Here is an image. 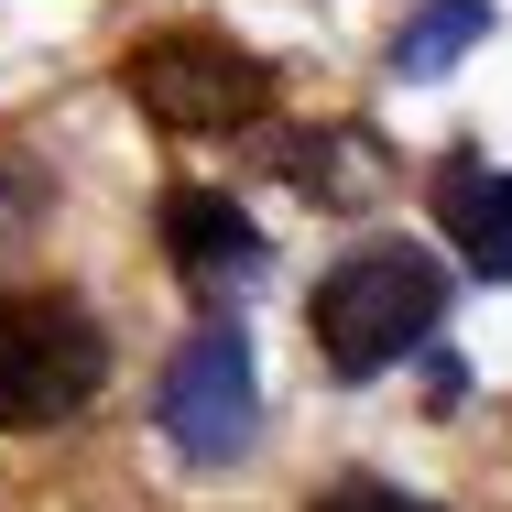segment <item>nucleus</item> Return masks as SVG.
<instances>
[{"label": "nucleus", "mask_w": 512, "mask_h": 512, "mask_svg": "<svg viewBox=\"0 0 512 512\" xmlns=\"http://www.w3.org/2000/svg\"><path fill=\"white\" fill-rule=\"evenodd\" d=\"M33 218H44V175H33V164H11V153H0V251H11V240H22V229H33Z\"/></svg>", "instance_id": "obj_10"}, {"label": "nucleus", "mask_w": 512, "mask_h": 512, "mask_svg": "<svg viewBox=\"0 0 512 512\" xmlns=\"http://www.w3.org/2000/svg\"><path fill=\"white\" fill-rule=\"evenodd\" d=\"M153 414H164V436H175L197 469L251 458V436H262V371H251V338H240V327H197V338L164 360Z\"/></svg>", "instance_id": "obj_4"}, {"label": "nucleus", "mask_w": 512, "mask_h": 512, "mask_svg": "<svg viewBox=\"0 0 512 512\" xmlns=\"http://www.w3.org/2000/svg\"><path fill=\"white\" fill-rule=\"evenodd\" d=\"M164 251H175V273H186L197 295H240V284L262 273V229L240 218V197H218V186H175V197H164Z\"/></svg>", "instance_id": "obj_5"}, {"label": "nucleus", "mask_w": 512, "mask_h": 512, "mask_svg": "<svg viewBox=\"0 0 512 512\" xmlns=\"http://www.w3.org/2000/svg\"><path fill=\"white\" fill-rule=\"evenodd\" d=\"M120 88L153 131H251L273 109V66L251 44L207 33V22H164L120 55Z\"/></svg>", "instance_id": "obj_3"}, {"label": "nucleus", "mask_w": 512, "mask_h": 512, "mask_svg": "<svg viewBox=\"0 0 512 512\" xmlns=\"http://www.w3.org/2000/svg\"><path fill=\"white\" fill-rule=\"evenodd\" d=\"M306 512H436V502H414V491H393V480H327Z\"/></svg>", "instance_id": "obj_9"}, {"label": "nucleus", "mask_w": 512, "mask_h": 512, "mask_svg": "<svg viewBox=\"0 0 512 512\" xmlns=\"http://www.w3.org/2000/svg\"><path fill=\"white\" fill-rule=\"evenodd\" d=\"M436 316H447L436 251H414V240H360L349 262H327L306 327H316L327 382H382L414 338H436Z\"/></svg>", "instance_id": "obj_1"}, {"label": "nucleus", "mask_w": 512, "mask_h": 512, "mask_svg": "<svg viewBox=\"0 0 512 512\" xmlns=\"http://www.w3.org/2000/svg\"><path fill=\"white\" fill-rule=\"evenodd\" d=\"M436 229L469 251V273H491V284H512V175L502 164H436Z\"/></svg>", "instance_id": "obj_6"}, {"label": "nucleus", "mask_w": 512, "mask_h": 512, "mask_svg": "<svg viewBox=\"0 0 512 512\" xmlns=\"http://www.w3.org/2000/svg\"><path fill=\"white\" fill-rule=\"evenodd\" d=\"M109 382V327L55 284H11L0 295V436L66 425Z\"/></svg>", "instance_id": "obj_2"}, {"label": "nucleus", "mask_w": 512, "mask_h": 512, "mask_svg": "<svg viewBox=\"0 0 512 512\" xmlns=\"http://www.w3.org/2000/svg\"><path fill=\"white\" fill-rule=\"evenodd\" d=\"M480 33H491V0H425L404 33H393V66H404V77H447Z\"/></svg>", "instance_id": "obj_8"}, {"label": "nucleus", "mask_w": 512, "mask_h": 512, "mask_svg": "<svg viewBox=\"0 0 512 512\" xmlns=\"http://www.w3.org/2000/svg\"><path fill=\"white\" fill-rule=\"evenodd\" d=\"M273 164H284L306 197H327V207H371L382 197V153H371L360 131H284Z\"/></svg>", "instance_id": "obj_7"}]
</instances>
